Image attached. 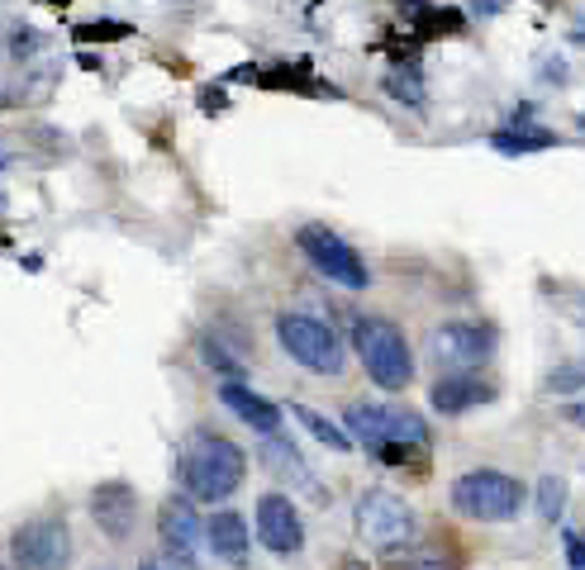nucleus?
I'll return each mask as SVG.
<instances>
[{"instance_id": "23", "label": "nucleus", "mask_w": 585, "mask_h": 570, "mask_svg": "<svg viewBox=\"0 0 585 570\" xmlns=\"http://www.w3.org/2000/svg\"><path fill=\"white\" fill-rule=\"evenodd\" d=\"M566 557H572V570H585V538L566 532Z\"/></svg>"}, {"instance_id": "2", "label": "nucleus", "mask_w": 585, "mask_h": 570, "mask_svg": "<svg viewBox=\"0 0 585 570\" xmlns=\"http://www.w3.org/2000/svg\"><path fill=\"white\" fill-rule=\"evenodd\" d=\"M352 347H358L367 376L377 381L381 390H404L415 381L410 343H404V333L390 324V318H377V314L352 318Z\"/></svg>"}, {"instance_id": "27", "label": "nucleus", "mask_w": 585, "mask_h": 570, "mask_svg": "<svg viewBox=\"0 0 585 570\" xmlns=\"http://www.w3.org/2000/svg\"><path fill=\"white\" fill-rule=\"evenodd\" d=\"M0 167H6V157H0Z\"/></svg>"}, {"instance_id": "12", "label": "nucleus", "mask_w": 585, "mask_h": 570, "mask_svg": "<svg viewBox=\"0 0 585 570\" xmlns=\"http://www.w3.org/2000/svg\"><path fill=\"white\" fill-rule=\"evenodd\" d=\"M91 519L110 542H129V532L138 523V494L124 480H105V485L91 490Z\"/></svg>"}, {"instance_id": "25", "label": "nucleus", "mask_w": 585, "mask_h": 570, "mask_svg": "<svg viewBox=\"0 0 585 570\" xmlns=\"http://www.w3.org/2000/svg\"><path fill=\"white\" fill-rule=\"evenodd\" d=\"M572 39L585 48V14H581V20H576V29H572Z\"/></svg>"}, {"instance_id": "11", "label": "nucleus", "mask_w": 585, "mask_h": 570, "mask_svg": "<svg viewBox=\"0 0 585 570\" xmlns=\"http://www.w3.org/2000/svg\"><path fill=\"white\" fill-rule=\"evenodd\" d=\"M257 542L276 557H295L305 547V523L286 494H262L257 499Z\"/></svg>"}, {"instance_id": "26", "label": "nucleus", "mask_w": 585, "mask_h": 570, "mask_svg": "<svg viewBox=\"0 0 585 570\" xmlns=\"http://www.w3.org/2000/svg\"><path fill=\"white\" fill-rule=\"evenodd\" d=\"M138 570H167V566H138Z\"/></svg>"}, {"instance_id": "9", "label": "nucleus", "mask_w": 585, "mask_h": 570, "mask_svg": "<svg viewBox=\"0 0 585 570\" xmlns=\"http://www.w3.org/2000/svg\"><path fill=\"white\" fill-rule=\"evenodd\" d=\"M429 352H433L438 366L467 376L471 366H481V362H490V356H495V328L490 324H442L429 337Z\"/></svg>"}, {"instance_id": "4", "label": "nucleus", "mask_w": 585, "mask_h": 570, "mask_svg": "<svg viewBox=\"0 0 585 570\" xmlns=\"http://www.w3.org/2000/svg\"><path fill=\"white\" fill-rule=\"evenodd\" d=\"M452 509L476 523H505L524 509V485L505 471H490V466L467 471L452 480Z\"/></svg>"}, {"instance_id": "15", "label": "nucleus", "mask_w": 585, "mask_h": 570, "mask_svg": "<svg viewBox=\"0 0 585 570\" xmlns=\"http://www.w3.org/2000/svg\"><path fill=\"white\" fill-rule=\"evenodd\" d=\"M205 547L215 551V557H220L224 566H234V570H243V566H247V523L238 519L234 509H224V513H215V519L205 523Z\"/></svg>"}, {"instance_id": "8", "label": "nucleus", "mask_w": 585, "mask_h": 570, "mask_svg": "<svg viewBox=\"0 0 585 570\" xmlns=\"http://www.w3.org/2000/svg\"><path fill=\"white\" fill-rule=\"evenodd\" d=\"M72 561V532L67 519H33L10 532V566L14 570H67Z\"/></svg>"}, {"instance_id": "14", "label": "nucleus", "mask_w": 585, "mask_h": 570, "mask_svg": "<svg viewBox=\"0 0 585 570\" xmlns=\"http://www.w3.org/2000/svg\"><path fill=\"white\" fill-rule=\"evenodd\" d=\"M220 404L224 409H234V414L253 428V433H262V438H276V428H281V409L272 404V400H262L257 390H247L243 381L238 385H220Z\"/></svg>"}, {"instance_id": "20", "label": "nucleus", "mask_w": 585, "mask_h": 570, "mask_svg": "<svg viewBox=\"0 0 585 570\" xmlns=\"http://www.w3.org/2000/svg\"><path fill=\"white\" fill-rule=\"evenodd\" d=\"M562 509H566V480L562 475H543V485H538V519L543 523H557Z\"/></svg>"}, {"instance_id": "24", "label": "nucleus", "mask_w": 585, "mask_h": 570, "mask_svg": "<svg viewBox=\"0 0 585 570\" xmlns=\"http://www.w3.org/2000/svg\"><path fill=\"white\" fill-rule=\"evenodd\" d=\"M566 423H576V428H585V400H576V404H566Z\"/></svg>"}, {"instance_id": "7", "label": "nucleus", "mask_w": 585, "mask_h": 570, "mask_svg": "<svg viewBox=\"0 0 585 570\" xmlns=\"http://www.w3.org/2000/svg\"><path fill=\"white\" fill-rule=\"evenodd\" d=\"M295 243H300V253L310 257L314 272L329 276L333 285H343V291H367V285H371V272H367V262L358 257V247L343 243L329 224H305L295 234Z\"/></svg>"}, {"instance_id": "18", "label": "nucleus", "mask_w": 585, "mask_h": 570, "mask_svg": "<svg viewBox=\"0 0 585 570\" xmlns=\"http://www.w3.org/2000/svg\"><path fill=\"white\" fill-rule=\"evenodd\" d=\"M291 414L300 419V428H305V433H310L314 442H324L329 452H352V438L343 433L339 423H329L324 414H319V409H310V404H291Z\"/></svg>"}, {"instance_id": "19", "label": "nucleus", "mask_w": 585, "mask_h": 570, "mask_svg": "<svg viewBox=\"0 0 585 570\" xmlns=\"http://www.w3.org/2000/svg\"><path fill=\"white\" fill-rule=\"evenodd\" d=\"M386 96H396V100H404L410 110H419L423 105V81H419V71L415 67H396V71H386Z\"/></svg>"}, {"instance_id": "6", "label": "nucleus", "mask_w": 585, "mask_h": 570, "mask_svg": "<svg viewBox=\"0 0 585 570\" xmlns=\"http://www.w3.org/2000/svg\"><path fill=\"white\" fill-rule=\"evenodd\" d=\"M352 519H358L362 542L377 547V551H404V547L419 538L415 509L404 504L396 490H367V494L358 499V509H352Z\"/></svg>"}, {"instance_id": "28", "label": "nucleus", "mask_w": 585, "mask_h": 570, "mask_svg": "<svg viewBox=\"0 0 585 570\" xmlns=\"http://www.w3.org/2000/svg\"><path fill=\"white\" fill-rule=\"evenodd\" d=\"M100 570H110V566H100Z\"/></svg>"}, {"instance_id": "17", "label": "nucleus", "mask_w": 585, "mask_h": 570, "mask_svg": "<svg viewBox=\"0 0 585 570\" xmlns=\"http://www.w3.org/2000/svg\"><path fill=\"white\" fill-rule=\"evenodd\" d=\"M490 148L505 153V157H528V153L557 148V134H547V129H500V134H490Z\"/></svg>"}, {"instance_id": "3", "label": "nucleus", "mask_w": 585, "mask_h": 570, "mask_svg": "<svg viewBox=\"0 0 585 570\" xmlns=\"http://www.w3.org/2000/svg\"><path fill=\"white\" fill-rule=\"evenodd\" d=\"M343 433L352 442H367L371 452L429 448V423H423L415 409H396V404H348L343 409Z\"/></svg>"}, {"instance_id": "22", "label": "nucleus", "mask_w": 585, "mask_h": 570, "mask_svg": "<svg viewBox=\"0 0 585 570\" xmlns=\"http://www.w3.org/2000/svg\"><path fill=\"white\" fill-rule=\"evenodd\" d=\"M581 385H585V362H566L547 376V390H553V395H566V390H581Z\"/></svg>"}, {"instance_id": "10", "label": "nucleus", "mask_w": 585, "mask_h": 570, "mask_svg": "<svg viewBox=\"0 0 585 570\" xmlns=\"http://www.w3.org/2000/svg\"><path fill=\"white\" fill-rule=\"evenodd\" d=\"M157 538H163V551L176 561L195 570L201 566V542H205V523L195 513V499L186 494H172L163 509H157Z\"/></svg>"}, {"instance_id": "16", "label": "nucleus", "mask_w": 585, "mask_h": 570, "mask_svg": "<svg viewBox=\"0 0 585 570\" xmlns=\"http://www.w3.org/2000/svg\"><path fill=\"white\" fill-rule=\"evenodd\" d=\"M262 466L267 471H276L281 480H300V485H310V494H319V485H314V475H310V466L300 461V452L291 448L286 438H262Z\"/></svg>"}, {"instance_id": "21", "label": "nucleus", "mask_w": 585, "mask_h": 570, "mask_svg": "<svg viewBox=\"0 0 585 570\" xmlns=\"http://www.w3.org/2000/svg\"><path fill=\"white\" fill-rule=\"evenodd\" d=\"M201 356H205V366H209V371H220V376H228V385H238L243 366H238L234 356L224 352V343H220V337H201Z\"/></svg>"}, {"instance_id": "13", "label": "nucleus", "mask_w": 585, "mask_h": 570, "mask_svg": "<svg viewBox=\"0 0 585 570\" xmlns=\"http://www.w3.org/2000/svg\"><path fill=\"white\" fill-rule=\"evenodd\" d=\"M495 400V385L490 381H481V376H442V381H433V390H429V404L438 409V414H467V409H476V404H490Z\"/></svg>"}, {"instance_id": "5", "label": "nucleus", "mask_w": 585, "mask_h": 570, "mask_svg": "<svg viewBox=\"0 0 585 570\" xmlns=\"http://www.w3.org/2000/svg\"><path fill=\"white\" fill-rule=\"evenodd\" d=\"M276 343L291 362L314 371V376H339L343 371V337L314 314H281L276 318Z\"/></svg>"}, {"instance_id": "1", "label": "nucleus", "mask_w": 585, "mask_h": 570, "mask_svg": "<svg viewBox=\"0 0 585 570\" xmlns=\"http://www.w3.org/2000/svg\"><path fill=\"white\" fill-rule=\"evenodd\" d=\"M176 471H182L186 499L220 504V499H228V494L243 485L247 452L238 448L234 438L215 433V428H195V433L182 442V461H176Z\"/></svg>"}]
</instances>
